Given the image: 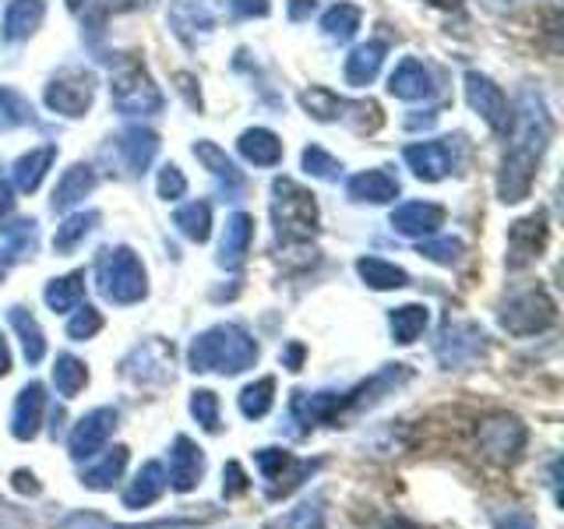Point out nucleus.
<instances>
[{"mask_svg": "<svg viewBox=\"0 0 564 529\" xmlns=\"http://www.w3.org/2000/svg\"><path fill=\"white\" fill-rule=\"evenodd\" d=\"M314 0H290V18L293 22H304V18H311L314 14Z\"/></svg>", "mask_w": 564, "mask_h": 529, "instance_id": "nucleus-56", "label": "nucleus"}, {"mask_svg": "<svg viewBox=\"0 0 564 529\" xmlns=\"http://www.w3.org/2000/svg\"><path fill=\"white\" fill-rule=\"evenodd\" d=\"M247 476H243V469H240V463H226V469H223V494L226 498H237V494H247Z\"/></svg>", "mask_w": 564, "mask_h": 529, "instance_id": "nucleus-51", "label": "nucleus"}, {"mask_svg": "<svg viewBox=\"0 0 564 529\" xmlns=\"http://www.w3.org/2000/svg\"><path fill=\"white\" fill-rule=\"evenodd\" d=\"M399 191H402L399 181L384 170H364L357 176H349L346 184V194L360 205H388L399 198Z\"/></svg>", "mask_w": 564, "mask_h": 529, "instance_id": "nucleus-21", "label": "nucleus"}, {"mask_svg": "<svg viewBox=\"0 0 564 529\" xmlns=\"http://www.w3.org/2000/svg\"><path fill=\"white\" fill-rule=\"evenodd\" d=\"M484 349H487V335L476 322H448L441 328L437 346H434L441 367H448V370L473 364Z\"/></svg>", "mask_w": 564, "mask_h": 529, "instance_id": "nucleus-10", "label": "nucleus"}, {"mask_svg": "<svg viewBox=\"0 0 564 529\" xmlns=\"http://www.w3.org/2000/svg\"><path fill=\"white\" fill-rule=\"evenodd\" d=\"M551 114L536 93H522L519 99V120L511 123V145L501 159V170H498V198L505 205H519L529 198L536 181V166L546 152V141H551Z\"/></svg>", "mask_w": 564, "mask_h": 529, "instance_id": "nucleus-1", "label": "nucleus"}, {"mask_svg": "<svg viewBox=\"0 0 564 529\" xmlns=\"http://www.w3.org/2000/svg\"><path fill=\"white\" fill-rule=\"evenodd\" d=\"M96 290L110 304L131 307L149 293V276L131 247H102L96 258Z\"/></svg>", "mask_w": 564, "mask_h": 529, "instance_id": "nucleus-4", "label": "nucleus"}, {"mask_svg": "<svg viewBox=\"0 0 564 529\" xmlns=\"http://www.w3.org/2000/svg\"><path fill=\"white\" fill-rule=\"evenodd\" d=\"M163 490H166V469L159 463H145L131 481V487L123 490V508H131V511L149 508L152 501L163 498Z\"/></svg>", "mask_w": 564, "mask_h": 529, "instance_id": "nucleus-26", "label": "nucleus"}, {"mask_svg": "<svg viewBox=\"0 0 564 529\" xmlns=\"http://www.w3.org/2000/svg\"><path fill=\"white\" fill-rule=\"evenodd\" d=\"M113 428H117V410H113V406H99V410L85 413L75 423V431L67 434L70 458H78V463H85V458H96L102 452L106 441H110Z\"/></svg>", "mask_w": 564, "mask_h": 529, "instance_id": "nucleus-11", "label": "nucleus"}, {"mask_svg": "<svg viewBox=\"0 0 564 529\" xmlns=\"http://www.w3.org/2000/svg\"><path fill=\"white\" fill-rule=\"evenodd\" d=\"M223 8L234 18H264L272 11V0H223Z\"/></svg>", "mask_w": 564, "mask_h": 529, "instance_id": "nucleus-50", "label": "nucleus"}, {"mask_svg": "<svg viewBox=\"0 0 564 529\" xmlns=\"http://www.w3.org/2000/svg\"><path fill=\"white\" fill-rule=\"evenodd\" d=\"M554 322H557V304L543 290H525L519 296H511L501 311V328L519 335V339H525V335H540Z\"/></svg>", "mask_w": 564, "mask_h": 529, "instance_id": "nucleus-7", "label": "nucleus"}, {"mask_svg": "<svg viewBox=\"0 0 564 529\" xmlns=\"http://www.w3.org/2000/svg\"><path fill=\"white\" fill-rule=\"evenodd\" d=\"M384 529H416V526H413V522H405V519H392Z\"/></svg>", "mask_w": 564, "mask_h": 529, "instance_id": "nucleus-62", "label": "nucleus"}, {"mask_svg": "<svg viewBox=\"0 0 564 529\" xmlns=\"http://www.w3.org/2000/svg\"><path fill=\"white\" fill-rule=\"evenodd\" d=\"M46 18V4L43 0H11L8 11H4V25H0V35L8 43H22L29 35L43 25Z\"/></svg>", "mask_w": 564, "mask_h": 529, "instance_id": "nucleus-25", "label": "nucleus"}, {"mask_svg": "<svg viewBox=\"0 0 564 529\" xmlns=\"http://www.w3.org/2000/svg\"><path fill=\"white\" fill-rule=\"evenodd\" d=\"M360 22H364V11L357 4H332L322 14V32L332 43H349L352 35H357Z\"/></svg>", "mask_w": 564, "mask_h": 529, "instance_id": "nucleus-36", "label": "nucleus"}, {"mask_svg": "<svg viewBox=\"0 0 564 529\" xmlns=\"http://www.w3.org/2000/svg\"><path fill=\"white\" fill-rule=\"evenodd\" d=\"M11 370V353H8V343H4V335H0V378H4Z\"/></svg>", "mask_w": 564, "mask_h": 529, "instance_id": "nucleus-58", "label": "nucleus"}, {"mask_svg": "<svg viewBox=\"0 0 564 529\" xmlns=\"http://www.w3.org/2000/svg\"><path fill=\"white\" fill-rule=\"evenodd\" d=\"M357 276L367 282L370 290H402L405 282H410L405 269H399V264L384 261V258H360L357 261Z\"/></svg>", "mask_w": 564, "mask_h": 529, "instance_id": "nucleus-37", "label": "nucleus"}, {"mask_svg": "<svg viewBox=\"0 0 564 529\" xmlns=\"http://www.w3.org/2000/svg\"><path fill=\"white\" fill-rule=\"evenodd\" d=\"M149 0H102V8L106 11H113V14H128V11H141Z\"/></svg>", "mask_w": 564, "mask_h": 529, "instance_id": "nucleus-55", "label": "nucleus"}, {"mask_svg": "<svg viewBox=\"0 0 564 529\" xmlns=\"http://www.w3.org/2000/svg\"><path fill=\"white\" fill-rule=\"evenodd\" d=\"M434 120H437L434 114L431 117H410V120H405V128H431Z\"/></svg>", "mask_w": 564, "mask_h": 529, "instance_id": "nucleus-61", "label": "nucleus"}, {"mask_svg": "<svg viewBox=\"0 0 564 529\" xmlns=\"http://www.w3.org/2000/svg\"><path fill=\"white\" fill-rule=\"evenodd\" d=\"M8 322L11 328L18 332V339H22V353H25V360L29 364H40L46 357V335L40 328V322L25 311V307H11L8 311Z\"/></svg>", "mask_w": 564, "mask_h": 529, "instance_id": "nucleus-33", "label": "nucleus"}, {"mask_svg": "<svg viewBox=\"0 0 564 529\" xmlns=\"http://www.w3.org/2000/svg\"><path fill=\"white\" fill-rule=\"evenodd\" d=\"M300 360H304V346H290V349H286V364H290V370H300Z\"/></svg>", "mask_w": 564, "mask_h": 529, "instance_id": "nucleus-59", "label": "nucleus"}, {"mask_svg": "<svg viewBox=\"0 0 564 529\" xmlns=\"http://www.w3.org/2000/svg\"><path fill=\"white\" fill-rule=\"evenodd\" d=\"M43 410H46V388L40 381H29L22 392L14 399V410H11V434L18 441H32L40 434V423H43Z\"/></svg>", "mask_w": 564, "mask_h": 529, "instance_id": "nucleus-19", "label": "nucleus"}, {"mask_svg": "<svg viewBox=\"0 0 564 529\" xmlns=\"http://www.w3.org/2000/svg\"><path fill=\"white\" fill-rule=\"evenodd\" d=\"M113 145H117V155H120L123 170H128L131 176H141L152 166V159L159 152V134L149 131V128H123L113 138Z\"/></svg>", "mask_w": 564, "mask_h": 529, "instance_id": "nucleus-17", "label": "nucleus"}, {"mask_svg": "<svg viewBox=\"0 0 564 529\" xmlns=\"http://www.w3.org/2000/svg\"><path fill=\"white\" fill-rule=\"evenodd\" d=\"M300 106L307 110V117L332 123V120H346V110L352 102H346L343 96H335L332 88H325V85H311V88L300 93Z\"/></svg>", "mask_w": 564, "mask_h": 529, "instance_id": "nucleus-31", "label": "nucleus"}, {"mask_svg": "<svg viewBox=\"0 0 564 529\" xmlns=\"http://www.w3.org/2000/svg\"><path fill=\"white\" fill-rule=\"evenodd\" d=\"M46 106L53 114L61 117H85L93 110V99H96V75L85 67H64L61 75H53L46 85Z\"/></svg>", "mask_w": 564, "mask_h": 529, "instance_id": "nucleus-6", "label": "nucleus"}, {"mask_svg": "<svg viewBox=\"0 0 564 529\" xmlns=\"http://www.w3.org/2000/svg\"><path fill=\"white\" fill-rule=\"evenodd\" d=\"M427 325H431V311L423 304H402L395 311H388V328H392V339L399 346H413Z\"/></svg>", "mask_w": 564, "mask_h": 529, "instance_id": "nucleus-30", "label": "nucleus"}, {"mask_svg": "<svg viewBox=\"0 0 564 529\" xmlns=\"http://www.w3.org/2000/svg\"><path fill=\"white\" fill-rule=\"evenodd\" d=\"M448 212L434 205V202H405L392 212V229L399 237H410V240H423V237H434L441 226H445Z\"/></svg>", "mask_w": 564, "mask_h": 529, "instance_id": "nucleus-15", "label": "nucleus"}, {"mask_svg": "<svg viewBox=\"0 0 564 529\" xmlns=\"http://www.w3.org/2000/svg\"><path fill=\"white\" fill-rule=\"evenodd\" d=\"M40 223L35 219H18L14 226H4L0 234H4V244H8V255L11 258H25V255H35V244H40Z\"/></svg>", "mask_w": 564, "mask_h": 529, "instance_id": "nucleus-41", "label": "nucleus"}, {"mask_svg": "<svg viewBox=\"0 0 564 529\" xmlns=\"http://www.w3.org/2000/svg\"><path fill=\"white\" fill-rule=\"evenodd\" d=\"M123 466H128V449L123 445H117V449H110L96 466H88L85 473H82V484L88 487V490H110L120 476H123Z\"/></svg>", "mask_w": 564, "mask_h": 529, "instance_id": "nucleus-35", "label": "nucleus"}, {"mask_svg": "<svg viewBox=\"0 0 564 529\" xmlns=\"http://www.w3.org/2000/svg\"><path fill=\"white\" fill-rule=\"evenodd\" d=\"M166 22L184 46L205 43L212 35V29H216V18H212V11L205 8V0H170Z\"/></svg>", "mask_w": 564, "mask_h": 529, "instance_id": "nucleus-14", "label": "nucleus"}, {"mask_svg": "<svg viewBox=\"0 0 564 529\" xmlns=\"http://www.w3.org/2000/svg\"><path fill=\"white\" fill-rule=\"evenodd\" d=\"M272 399H275V378H258L240 392V413L247 420H261L272 410Z\"/></svg>", "mask_w": 564, "mask_h": 529, "instance_id": "nucleus-40", "label": "nucleus"}, {"mask_svg": "<svg viewBox=\"0 0 564 529\" xmlns=\"http://www.w3.org/2000/svg\"><path fill=\"white\" fill-rule=\"evenodd\" d=\"M384 53H388V46L384 43H364V46H357L346 57V82L352 85V88H364V85H370L378 78V71H381V64H384Z\"/></svg>", "mask_w": 564, "mask_h": 529, "instance_id": "nucleus-29", "label": "nucleus"}, {"mask_svg": "<svg viewBox=\"0 0 564 529\" xmlns=\"http://www.w3.org/2000/svg\"><path fill=\"white\" fill-rule=\"evenodd\" d=\"M388 93H392L395 99H405V102L427 99V96H434V78H431V71L423 67V61L405 57L395 64L392 78H388Z\"/></svg>", "mask_w": 564, "mask_h": 529, "instance_id": "nucleus-20", "label": "nucleus"}, {"mask_svg": "<svg viewBox=\"0 0 564 529\" xmlns=\"http://www.w3.org/2000/svg\"><path fill=\"white\" fill-rule=\"evenodd\" d=\"M155 187H159V198L176 202V198H184V194H187V176L181 173V166L166 163L163 170H159V181H155Z\"/></svg>", "mask_w": 564, "mask_h": 529, "instance_id": "nucleus-49", "label": "nucleus"}, {"mask_svg": "<svg viewBox=\"0 0 564 529\" xmlns=\"http://www.w3.org/2000/svg\"><path fill=\"white\" fill-rule=\"evenodd\" d=\"M53 385H57L64 399H75L88 385V367L78 357H70V353H61L57 364H53Z\"/></svg>", "mask_w": 564, "mask_h": 529, "instance_id": "nucleus-39", "label": "nucleus"}, {"mask_svg": "<svg viewBox=\"0 0 564 529\" xmlns=\"http://www.w3.org/2000/svg\"><path fill=\"white\" fill-rule=\"evenodd\" d=\"M304 170L311 176H317V181H339V176H343V163L335 155H328L322 145L304 149Z\"/></svg>", "mask_w": 564, "mask_h": 529, "instance_id": "nucleus-44", "label": "nucleus"}, {"mask_svg": "<svg viewBox=\"0 0 564 529\" xmlns=\"http://www.w3.org/2000/svg\"><path fill=\"white\" fill-rule=\"evenodd\" d=\"M251 240H254V219L247 212H234L226 219L223 229V240H219V264L223 269H240L247 251H251Z\"/></svg>", "mask_w": 564, "mask_h": 529, "instance_id": "nucleus-22", "label": "nucleus"}, {"mask_svg": "<svg viewBox=\"0 0 564 529\" xmlns=\"http://www.w3.org/2000/svg\"><path fill=\"white\" fill-rule=\"evenodd\" d=\"M110 522H106L102 516H93V511H78V516H67L61 522V529H106Z\"/></svg>", "mask_w": 564, "mask_h": 529, "instance_id": "nucleus-52", "label": "nucleus"}, {"mask_svg": "<svg viewBox=\"0 0 564 529\" xmlns=\"http://www.w3.org/2000/svg\"><path fill=\"white\" fill-rule=\"evenodd\" d=\"M272 226L279 247H307L317 237V202L290 176L272 181Z\"/></svg>", "mask_w": 564, "mask_h": 529, "instance_id": "nucleus-3", "label": "nucleus"}, {"mask_svg": "<svg viewBox=\"0 0 564 529\" xmlns=\"http://www.w3.org/2000/svg\"><path fill=\"white\" fill-rule=\"evenodd\" d=\"M402 159H405V166L427 184L445 181L452 173V149L445 141H416V145H405Z\"/></svg>", "mask_w": 564, "mask_h": 529, "instance_id": "nucleus-18", "label": "nucleus"}, {"mask_svg": "<svg viewBox=\"0 0 564 529\" xmlns=\"http://www.w3.org/2000/svg\"><path fill=\"white\" fill-rule=\"evenodd\" d=\"M96 226H99V212H96V208L75 212V216H67V219L57 226V234H53V251H57V255H70L88 234H93Z\"/></svg>", "mask_w": 564, "mask_h": 529, "instance_id": "nucleus-34", "label": "nucleus"}, {"mask_svg": "<svg viewBox=\"0 0 564 529\" xmlns=\"http://www.w3.org/2000/svg\"><path fill=\"white\" fill-rule=\"evenodd\" d=\"M29 120H32V106L18 93H11V88H0V131L22 128Z\"/></svg>", "mask_w": 564, "mask_h": 529, "instance_id": "nucleus-43", "label": "nucleus"}, {"mask_svg": "<svg viewBox=\"0 0 564 529\" xmlns=\"http://www.w3.org/2000/svg\"><path fill=\"white\" fill-rule=\"evenodd\" d=\"M78 314L75 317H70V322H67V339H75V343H85V339H93V335L102 328V314L96 311V307H75Z\"/></svg>", "mask_w": 564, "mask_h": 529, "instance_id": "nucleus-47", "label": "nucleus"}, {"mask_svg": "<svg viewBox=\"0 0 564 529\" xmlns=\"http://www.w3.org/2000/svg\"><path fill=\"white\" fill-rule=\"evenodd\" d=\"M237 149H240V155H243L251 166H275L279 159H282V141H279V134L269 131V128H251V131H243L240 141H237Z\"/></svg>", "mask_w": 564, "mask_h": 529, "instance_id": "nucleus-28", "label": "nucleus"}, {"mask_svg": "<svg viewBox=\"0 0 564 529\" xmlns=\"http://www.w3.org/2000/svg\"><path fill=\"white\" fill-rule=\"evenodd\" d=\"M191 413H194V420H198L208 434L219 431V399H216V392L198 388V392L191 396Z\"/></svg>", "mask_w": 564, "mask_h": 529, "instance_id": "nucleus-45", "label": "nucleus"}, {"mask_svg": "<svg viewBox=\"0 0 564 529\" xmlns=\"http://www.w3.org/2000/svg\"><path fill=\"white\" fill-rule=\"evenodd\" d=\"M67 8H70V11H82V8H85V0H67Z\"/></svg>", "mask_w": 564, "mask_h": 529, "instance_id": "nucleus-63", "label": "nucleus"}, {"mask_svg": "<svg viewBox=\"0 0 564 529\" xmlns=\"http://www.w3.org/2000/svg\"><path fill=\"white\" fill-rule=\"evenodd\" d=\"M254 463H258L261 476L269 481V490H272L282 481V469L293 466V458H290V452H282V449H258L254 452Z\"/></svg>", "mask_w": 564, "mask_h": 529, "instance_id": "nucleus-46", "label": "nucleus"}, {"mask_svg": "<svg viewBox=\"0 0 564 529\" xmlns=\"http://www.w3.org/2000/svg\"><path fill=\"white\" fill-rule=\"evenodd\" d=\"M11 212H14V184L11 181H0V229L8 226Z\"/></svg>", "mask_w": 564, "mask_h": 529, "instance_id": "nucleus-53", "label": "nucleus"}, {"mask_svg": "<svg viewBox=\"0 0 564 529\" xmlns=\"http://www.w3.org/2000/svg\"><path fill=\"white\" fill-rule=\"evenodd\" d=\"M202 473H205V455L202 449L194 445L187 434H176L173 438V449H170V487L176 494H187L202 484Z\"/></svg>", "mask_w": 564, "mask_h": 529, "instance_id": "nucleus-16", "label": "nucleus"}, {"mask_svg": "<svg viewBox=\"0 0 564 529\" xmlns=\"http://www.w3.org/2000/svg\"><path fill=\"white\" fill-rule=\"evenodd\" d=\"M466 102L487 120V128L498 138L511 134L516 110H511V102H508V96L501 93V88L494 85L487 75H480V71H469V75H466Z\"/></svg>", "mask_w": 564, "mask_h": 529, "instance_id": "nucleus-8", "label": "nucleus"}, {"mask_svg": "<svg viewBox=\"0 0 564 529\" xmlns=\"http://www.w3.org/2000/svg\"><path fill=\"white\" fill-rule=\"evenodd\" d=\"M476 438H480V449L490 458H498V463H511V458H519V452L525 449V428L508 413L484 420Z\"/></svg>", "mask_w": 564, "mask_h": 529, "instance_id": "nucleus-12", "label": "nucleus"}, {"mask_svg": "<svg viewBox=\"0 0 564 529\" xmlns=\"http://www.w3.org/2000/svg\"><path fill=\"white\" fill-rule=\"evenodd\" d=\"M14 487L18 490H29V494H40V484H35L32 473H14Z\"/></svg>", "mask_w": 564, "mask_h": 529, "instance_id": "nucleus-57", "label": "nucleus"}, {"mask_svg": "<svg viewBox=\"0 0 564 529\" xmlns=\"http://www.w3.org/2000/svg\"><path fill=\"white\" fill-rule=\"evenodd\" d=\"M194 159H198V163L216 176V181L229 191V194H240L243 191V173L237 170V163L234 159H229L216 141H208V138H202V141H194Z\"/></svg>", "mask_w": 564, "mask_h": 529, "instance_id": "nucleus-23", "label": "nucleus"}, {"mask_svg": "<svg viewBox=\"0 0 564 529\" xmlns=\"http://www.w3.org/2000/svg\"><path fill=\"white\" fill-rule=\"evenodd\" d=\"M43 300H46V307L53 314L75 311L85 300V272H70V276H61V279H50Z\"/></svg>", "mask_w": 564, "mask_h": 529, "instance_id": "nucleus-32", "label": "nucleus"}, {"mask_svg": "<svg viewBox=\"0 0 564 529\" xmlns=\"http://www.w3.org/2000/svg\"><path fill=\"white\" fill-rule=\"evenodd\" d=\"M110 99L123 117H152L163 110V93L138 61H123L110 78Z\"/></svg>", "mask_w": 564, "mask_h": 529, "instance_id": "nucleus-5", "label": "nucleus"}, {"mask_svg": "<svg viewBox=\"0 0 564 529\" xmlns=\"http://www.w3.org/2000/svg\"><path fill=\"white\" fill-rule=\"evenodd\" d=\"M0 282H4V261H0Z\"/></svg>", "mask_w": 564, "mask_h": 529, "instance_id": "nucleus-64", "label": "nucleus"}, {"mask_svg": "<svg viewBox=\"0 0 564 529\" xmlns=\"http://www.w3.org/2000/svg\"><path fill=\"white\" fill-rule=\"evenodd\" d=\"M96 187V170L88 166V163H75L70 170H64V176L57 181V191H53V212H67V208H75L85 194H93Z\"/></svg>", "mask_w": 564, "mask_h": 529, "instance_id": "nucleus-27", "label": "nucleus"}, {"mask_svg": "<svg viewBox=\"0 0 564 529\" xmlns=\"http://www.w3.org/2000/svg\"><path fill=\"white\" fill-rule=\"evenodd\" d=\"M546 237H551V229H546L543 212H533V216L511 223V229H508V264L511 269H525V264H533L543 255Z\"/></svg>", "mask_w": 564, "mask_h": 529, "instance_id": "nucleus-13", "label": "nucleus"}, {"mask_svg": "<svg viewBox=\"0 0 564 529\" xmlns=\"http://www.w3.org/2000/svg\"><path fill=\"white\" fill-rule=\"evenodd\" d=\"M53 159H57V145H40V149H29L25 155H18L11 166V184L22 194L40 191L46 170L53 166Z\"/></svg>", "mask_w": 564, "mask_h": 529, "instance_id": "nucleus-24", "label": "nucleus"}, {"mask_svg": "<svg viewBox=\"0 0 564 529\" xmlns=\"http://www.w3.org/2000/svg\"><path fill=\"white\" fill-rule=\"evenodd\" d=\"M258 360V343L251 339V332L226 322V325H212L202 335H194V343L187 349V364L194 375H240V370L254 367Z\"/></svg>", "mask_w": 564, "mask_h": 529, "instance_id": "nucleus-2", "label": "nucleus"}, {"mask_svg": "<svg viewBox=\"0 0 564 529\" xmlns=\"http://www.w3.org/2000/svg\"><path fill=\"white\" fill-rule=\"evenodd\" d=\"M173 226L181 229V234H184L191 244H205L208 234H212V208H208V202L181 205V208L173 212Z\"/></svg>", "mask_w": 564, "mask_h": 529, "instance_id": "nucleus-38", "label": "nucleus"}, {"mask_svg": "<svg viewBox=\"0 0 564 529\" xmlns=\"http://www.w3.org/2000/svg\"><path fill=\"white\" fill-rule=\"evenodd\" d=\"M120 375L138 388L166 385L173 378V346L163 339H149L131 349V357L120 364Z\"/></svg>", "mask_w": 564, "mask_h": 529, "instance_id": "nucleus-9", "label": "nucleus"}, {"mask_svg": "<svg viewBox=\"0 0 564 529\" xmlns=\"http://www.w3.org/2000/svg\"><path fill=\"white\" fill-rule=\"evenodd\" d=\"M423 4L441 8V11H458V8H463V0H423Z\"/></svg>", "mask_w": 564, "mask_h": 529, "instance_id": "nucleus-60", "label": "nucleus"}, {"mask_svg": "<svg viewBox=\"0 0 564 529\" xmlns=\"http://www.w3.org/2000/svg\"><path fill=\"white\" fill-rule=\"evenodd\" d=\"M420 255L431 258L437 264H455L458 258H463V240L455 237H441V240H423L420 244Z\"/></svg>", "mask_w": 564, "mask_h": 529, "instance_id": "nucleus-48", "label": "nucleus"}, {"mask_svg": "<svg viewBox=\"0 0 564 529\" xmlns=\"http://www.w3.org/2000/svg\"><path fill=\"white\" fill-rule=\"evenodd\" d=\"M498 529H536V519H533V516H525V511H511V516L501 519Z\"/></svg>", "mask_w": 564, "mask_h": 529, "instance_id": "nucleus-54", "label": "nucleus"}, {"mask_svg": "<svg viewBox=\"0 0 564 529\" xmlns=\"http://www.w3.org/2000/svg\"><path fill=\"white\" fill-rule=\"evenodd\" d=\"M269 529H325V511L317 501H304L286 516H279Z\"/></svg>", "mask_w": 564, "mask_h": 529, "instance_id": "nucleus-42", "label": "nucleus"}]
</instances>
